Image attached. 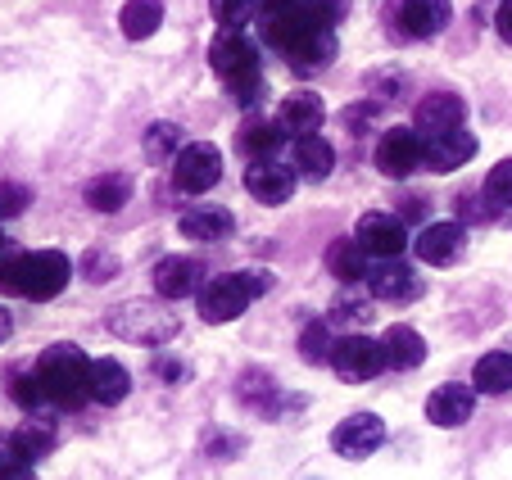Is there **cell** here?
Segmentation results:
<instances>
[{
	"label": "cell",
	"instance_id": "f1b7e54d",
	"mask_svg": "<svg viewBox=\"0 0 512 480\" xmlns=\"http://www.w3.org/2000/svg\"><path fill=\"white\" fill-rule=\"evenodd\" d=\"M281 141H286V132H281L277 118H254L241 132V150L250 154V164L254 159H272V154L281 150Z\"/></svg>",
	"mask_w": 512,
	"mask_h": 480
},
{
	"label": "cell",
	"instance_id": "7c38bea8",
	"mask_svg": "<svg viewBox=\"0 0 512 480\" xmlns=\"http://www.w3.org/2000/svg\"><path fill=\"white\" fill-rule=\"evenodd\" d=\"M368 290L372 299H386V304H408L422 295V277L399 259H377L368 268Z\"/></svg>",
	"mask_w": 512,
	"mask_h": 480
},
{
	"label": "cell",
	"instance_id": "4fadbf2b",
	"mask_svg": "<svg viewBox=\"0 0 512 480\" xmlns=\"http://www.w3.org/2000/svg\"><path fill=\"white\" fill-rule=\"evenodd\" d=\"M150 281H155L159 299H186L204 286V268L191 259V254H168V259L155 263Z\"/></svg>",
	"mask_w": 512,
	"mask_h": 480
},
{
	"label": "cell",
	"instance_id": "d590c367",
	"mask_svg": "<svg viewBox=\"0 0 512 480\" xmlns=\"http://www.w3.org/2000/svg\"><path fill=\"white\" fill-rule=\"evenodd\" d=\"M28 200H32L28 186H19V182H0V218H19V213L28 209Z\"/></svg>",
	"mask_w": 512,
	"mask_h": 480
},
{
	"label": "cell",
	"instance_id": "7a4b0ae2",
	"mask_svg": "<svg viewBox=\"0 0 512 480\" xmlns=\"http://www.w3.org/2000/svg\"><path fill=\"white\" fill-rule=\"evenodd\" d=\"M68 277H73V263L59 250H32V254H14V259L5 254V259H0V290L37 299V304L64 295Z\"/></svg>",
	"mask_w": 512,
	"mask_h": 480
},
{
	"label": "cell",
	"instance_id": "60d3db41",
	"mask_svg": "<svg viewBox=\"0 0 512 480\" xmlns=\"http://www.w3.org/2000/svg\"><path fill=\"white\" fill-rule=\"evenodd\" d=\"M0 259H5V240H0Z\"/></svg>",
	"mask_w": 512,
	"mask_h": 480
},
{
	"label": "cell",
	"instance_id": "603a6c76",
	"mask_svg": "<svg viewBox=\"0 0 512 480\" xmlns=\"http://www.w3.org/2000/svg\"><path fill=\"white\" fill-rule=\"evenodd\" d=\"M177 231H182L186 240H223L227 231H232V213L218 209V204H195L191 213L177 218Z\"/></svg>",
	"mask_w": 512,
	"mask_h": 480
},
{
	"label": "cell",
	"instance_id": "3957f363",
	"mask_svg": "<svg viewBox=\"0 0 512 480\" xmlns=\"http://www.w3.org/2000/svg\"><path fill=\"white\" fill-rule=\"evenodd\" d=\"M32 372H37L41 390H46V404L78 408L82 399H91V363L78 345H50Z\"/></svg>",
	"mask_w": 512,
	"mask_h": 480
},
{
	"label": "cell",
	"instance_id": "8992f818",
	"mask_svg": "<svg viewBox=\"0 0 512 480\" xmlns=\"http://www.w3.org/2000/svg\"><path fill=\"white\" fill-rule=\"evenodd\" d=\"M105 327L114 331L118 340H127V345L155 349L177 336V317L168 313L164 304H155V299H127V304H118L114 313H109Z\"/></svg>",
	"mask_w": 512,
	"mask_h": 480
},
{
	"label": "cell",
	"instance_id": "8d00e7d4",
	"mask_svg": "<svg viewBox=\"0 0 512 480\" xmlns=\"http://www.w3.org/2000/svg\"><path fill=\"white\" fill-rule=\"evenodd\" d=\"M494 28H499V37L512 46V0H503L499 14H494Z\"/></svg>",
	"mask_w": 512,
	"mask_h": 480
},
{
	"label": "cell",
	"instance_id": "8fae6325",
	"mask_svg": "<svg viewBox=\"0 0 512 480\" xmlns=\"http://www.w3.org/2000/svg\"><path fill=\"white\" fill-rule=\"evenodd\" d=\"M381 444H386V422H381L377 413H354L331 431V449H336L340 458H368Z\"/></svg>",
	"mask_w": 512,
	"mask_h": 480
},
{
	"label": "cell",
	"instance_id": "d6a6232c",
	"mask_svg": "<svg viewBox=\"0 0 512 480\" xmlns=\"http://www.w3.org/2000/svg\"><path fill=\"white\" fill-rule=\"evenodd\" d=\"M10 399H14V404H23V408H28V413H37V408L46 404V390H41L37 372H28V376H14V381H10Z\"/></svg>",
	"mask_w": 512,
	"mask_h": 480
},
{
	"label": "cell",
	"instance_id": "ab89813d",
	"mask_svg": "<svg viewBox=\"0 0 512 480\" xmlns=\"http://www.w3.org/2000/svg\"><path fill=\"white\" fill-rule=\"evenodd\" d=\"M10 331H14V317H10V313H5V308H0V340L10 336Z\"/></svg>",
	"mask_w": 512,
	"mask_h": 480
},
{
	"label": "cell",
	"instance_id": "b9f144b4",
	"mask_svg": "<svg viewBox=\"0 0 512 480\" xmlns=\"http://www.w3.org/2000/svg\"><path fill=\"white\" fill-rule=\"evenodd\" d=\"M268 5H272V0H268Z\"/></svg>",
	"mask_w": 512,
	"mask_h": 480
},
{
	"label": "cell",
	"instance_id": "4316f807",
	"mask_svg": "<svg viewBox=\"0 0 512 480\" xmlns=\"http://www.w3.org/2000/svg\"><path fill=\"white\" fill-rule=\"evenodd\" d=\"M132 200V177L127 173H100L87 182V204L96 213H118Z\"/></svg>",
	"mask_w": 512,
	"mask_h": 480
},
{
	"label": "cell",
	"instance_id": "f35d334b",
	"mask_svg": "<svg viewBox=\"0 0 512 480\" xmlns=\"http://www.w3.org/2000/svg\"><path fill=\"white\" fill-rule=\"evenodd\" d=\"M0 480H37V471L32 467H10V471H0Z\"/></svg>",
	"mask_w": 512,
	"mask_h": 480
},
{
	"label": "cell",
	"instance_id": "e0dca14e",
	"mask_svg": "<svg viewBox=\"0 0 512 480\" xmlns=\"http://www.w3.org/2000/svg\"><path fill=\"white\" fill-rule=\"evenodd\" d=\"M467 118V105L454 96V91H435V96H426L422 105H417L413 123L422 136H440V132H458Z\"/></svg>",
	"mask_w": 512,
	"mask_h": 480
},
{
	"label": "cell",
	"instance_id": "30bf717a",
	"mask_svg": "<svg viewBox=\"0 0 512 480\" xmlns=\"http://www.w3.org/2000/svg\"><path fill=\"white\" fill-rule=\"evenodd\" d=\"M422 154H426V141L413 132V127H390V132H381L377 141V168L386 177H408L417 164H422Z\"/></svg>",
	"mask_w": 512,
	"mask_h": 480
},
{
	"label": "cell",
	"instance_id": "9a60e30c",
	"mask_svg": "<svg viewBox=\"0 0 512 480\" xmlns=\"http://www.w3.org/2000/svg\"><path fill=\"white\" fill-rule=\"evenodd\" d=\"M245 191L263 204H286L295 195V168L277 164V159H254L245 168Z\"/></svg>",
	"mask_w": 512,
	"mask_h": 480
},
{
	"label": "cell",
	"instance_id": "7402d4cb",
	"mask_svg": "<svg viewBox=\"0 0 512 480\" xmlns=\"http://www.w3.org/2000/svg\"><path fill=\"white\" fill-rule=\"evenodd\" d=\"M127 390H132V372H127L118 358H96L91 363V399L96 404H123Z\"/></svg>",
	"mask_w": 512,
	"mask_h": 480
},
{
	"label": "cell",
	"instance_id": "277c9868",
	"mask_svg": "<svg viewBox=\"0 0 512 480\" xmlns=\"http://www.w3.org/2000/svg\"><path fill=\"white\" fill-rule=\"evenodd\" d=\"M209 64H213V73L223 77L227 91H232L241 105H254V100H259V91H263L259 50H254L241 32H218L213 46H209Z\"/></svg>",
	"mask_w": 512,
	"mask_h": 480
},
{
	"label": "cell",
	"instance_id": "1f68e13d",
	"mask_svg": "<svg viewBox=\"0 0 512 480\" xmlns=\"http://www.w3.org/2000/svg\"><path fill=\"white\" fill-rule=\"evenodd\" d=\"M331 331H327V322H309V327L300 331V354H304V363H331Z\"/></svg>",
	"mask_w": 512,
	"mask_h": 480
},
{
	"label": "cell",
	"instance_id": "d6986e66",
	"mask_svg": "<svg viewBox=\"0 0 512 480\" xmlns=\"http://www.w3.org/2000/svg\"><path fill=\"white\" fill-rule=\"evenodd\" d=\"M322 118H327V105H322V96H313V91H295V96L281 100L277 109V123L286 136H313L322 127Z\"/></svg>",
	"mask_w": 512,
	"mask_h": 480
},
{
	"label": "cell",
	"instance_id": "ac0fdd59",
	"mask_svg": "<svg viewBox=\"0 0 512 480\" xmlns=\"http://www.w3.org/2000/svg\"><path fill=\"white\" fill-rule=\"evenodd\" d=\"M476 154V136L472 132H440V136H426V154L422 164L431 168V173H454V168H463L467 159Z\"/></svg>",
	"mask_w": 512,
	"mask_h": 480
},
{
	"label": "cell",
	"instance_id": "e575fe53",
	"mask_svg": "<svg viewBox=\"0 0 512 480\" xmlns=\"http://www.w3.org/2000/svg\"><path fill=\"white\" fill-rule=\"evenodd\" d=\"M10 467H32V453L19 431H0V471Z\"/></svg>",
	"mask_w": 512,
	"mask_h": 480
},
{
	"label": "cell",
	"instance_id": "52a82bcc",
	"mask_svg": "<svg viewBox=\"0 0 512 480\" xmlns=\"http://www.w3.org/2000/svg\"><path fill=\"white\" fill-rule=\"evenodd\" d=\"M223 182V150L209 141L182 145V154L173 159V186L182 195H204Z\"/></svg>",
	"mask_w": 512,
	"mask_h": 480
},
{
	"label": "cell",
	"instance_id": "4dcf8cb0",
	"mask_svg": "<svg viewBox=\"0 0 512 480\" xmlns=\"http://www.w3.org/2000/svg\"><path fill=\"white\" fill-rule=\"evenodd\" d=\"M209 14L213 23H223V32H241L259 14V0H209Z\"/></svg>",
	"mask_w": 512,
	"mask_h": 480
},
{
	"label": "cell",
	"instance_id": "74e56055",
	"mask_svg": "<svg viewBox=\"0 0 512 480\" xmlns=\"http://www.w3.org/2000/svg\"><path fill=\"white\" fill-rule=\"evenodd\" d=\"M313 5H318V14L322 19H331V23L345 19V0H313Z\"/></svg>",
	"mask_w": 512,
	"mask_h": 480
},
{
	"label": "cell",
	"instance_id": "d4e9b609",
	"mask_svg": "<svg viewBox=\"0 0 512 480\" xmlns=\"http://www.w3.org/2000/svg\"><path fill=\"white\" fill-rule=\"evenodd\" d=\"M368 268H372V259H368V250H363L354 236H349V240H331L327 272L336 281H363V277H368Z\"/></svg>",
	"mask_w": 512,
	"mask_h": 480
},
{
	"label": "cell",
	"instance_id": "836d02e7",
	"mask_svg": "<svg viewBox=\"0 0 512 480\" xmlns=\"http://www.w3.org/2000/svg\"><path fill=\"white\" fill-rule=\"evenodd\" d=\"M485 200L490 204H512V159H503V164L490 168V177H485Z\"/></svg>",
	"mask_w": 512,
	"mask_h": 480
},
{
	"label": "cell",
	"instance_id": "5b68a950",
	"mask_svg": "<svg viewBox=\"0 0 512 480\" xmlns=\"http://www.w3.org/2000/svg\"><path fill=\"white\" fill-rule=\"evenodd\" d=\"M272 286L268 272H227V277H213L200 286V317L209 327H223V322H236L263 290Z\"/></svg>",
	"mask_w": 512,
	"mask_h": 480
},
{
	"label": "cell",
	"instance_id": "9c48e42d",
	"mask_svg": "<svg viewBox=\"0 0 512 480\" xmlns=\"http://www.w3.org/2000/svg\"><path fill=\"white\" fill-rule=\"evenodd\" d=\"M354 240L368 250V259H399L408 250L404 218H395V213H363L354 227Z\"/></svg>",
	"mask_w": 512,
	"mask_h": 480
},
{
	"label": "cell",
	"instance_id": "ffe728a7",
	"mask_svg": "<svg viewBox=\"0 0 512 480\" xmlns=\"http://www.w3.org/2000/svg\"><path fill=\"white\" fill-rule=\"evenodd\" d=\"M449 14H454L449 0H399L404 37H435V32L449 23Z\"/></svg>",
	"mask_w": 512,
	"mask_h": 480
},
{
	"label": "cell",
	"instance_id": "ba28073f",
	"mask_svg": "<svg viewBox=\"0 0 512 480\" xmlns=\"http://www.w3.org/2000/svg\"><path fill=\"white\" fill-rule=\"evenodd\" d=\"M331 367H336L340 381H372V376H381V367L386 363V349H381V340H368V336H340L336 345H331Z\"/></svg>",
	"mask_w": 512,
	"mask_h": 480
},
{
	"label": "cell",
	"instance_id": "83f0119b",
	"mask_svg": "<svg viewBox=\"0 0 512 480\" xmlns=\"http://www.w3.org/2000/svg\"><path fill=\"white\" fill-rule=\"evenodd\" d=\"M472 385H476V394H508L512 390V354L494 349V354L476 358Z\"/></svg>",
	"mask_w": 512,
	"mask_h": 480
},
{
	"label": "cell",
	"instance_id": "6da1fadb",
	"mask_svg": "<svg viewBox=\"0 0 512 480\" xmlns=\"http://www.w3.org/2000/svg\"><path fill=\"white\" fill-rule=\"evenodd\" d=\"M259 32L295 68H322L336 55V23L322 19L313 0H272V5H263Z\"/></svg>",
	"mask_w": 512,
	"mask_h": 480
},
{
	"label": "cell",
	"instance_id": "484cf974",
	"mask_svg": "<svg viewBox=\"0 0 512 480\" xmlns=\"http://www.w3.org/2000/svg\"><path fill=\"white\" fill-rule=\"evenodd\" d=\"M159 23H164V5L159 0H127L123 10H118V28H123L127 41L155 37Z\"/></svg>",
	"mask_w": 512,
	"mask_h": 480
},
{
	"label": "cell",
	"instance_id": "44dd1931",
	"mask_svg": "<svg viewBox=\"0 0 512 480\" xmlns=\"http://www.w3.org/2000/svg\"><path fill=\"white\" fill-rule=\"evenodd\" d=\"M381 349H386V363L395 367V372H413V367L426 363V340L417 336L413 327H404V322L386 327V336H381Z\"/></svg>",
	"mask_w": 512,
	"mask_h": 480
},
{
	"label": "cell",
	"instance_id": "5bb4252c",
	"mask_svg": "<svg viewBox=\"0 0 512 480\" xmlns=\"http://www.w3.org/2000/svg\"><path fill=\"white\" fill-rule=\"evenodd\" d=\"M472 408H476V385H440V390H431V399H426V422L445 426V431H454V426L472 422Z\"/></svg>",
	"mask_w": 512,
	"mask_h": 480
},
{
	"label": "cell",
	"instance_id": "f546056e",
	"mask_svg": "<svg viewBox=\"0 0 512 480\" xmlns=\"http://www.w3.org/2000/svg\"><path fill=\"white\" fill-rule=\"evenodd\" d=\"M177 154H182V127L177 123H150L145 127V159L164 164V159H177Z\"/></svg>",
	"mask_w": 512,
	"mask_h": 480
},
{
	"label": "cell",
	"instance_id": "cb8c5ba5",
	"mask_svg": "<svg viewBox=\"0 0 512 480\" xmlns=\"http://www.w3.org/2000/svg\"><path fill=\"white\" fill-rule=\"evenodd\" d=\"M295 168H300L309 182H327L331 177V168H336V150H331V141L327 136H300L295 141Z\"/></svg>",
	"mask_w": 512,
	"mask_h": 480
},
{
	"label": "cell",
	"instance_id": "2e32d148",
	"mask_svg": "<svg viewBox=\"0 0 512 480\" xmlns=\"http://www.w3.org/2000/svg\"><path fill=\"white\" fill-rule=\"evenodd\" d=\"M463 245H467L463 222H431V227H422V236L413 240L417 259H422V263H435V268L454 263L458 254H463Z\"/></svg>",
	"mask_w": 512,
	"mask_h": 480
}]
</instances>
